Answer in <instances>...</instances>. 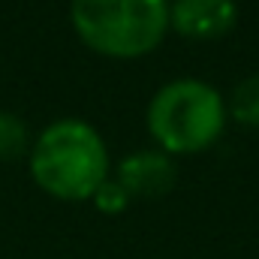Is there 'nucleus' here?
<instances>
[{
	"label": "nucleus",
	"instance_id": "obj_4",
	"mask_svg": "<svg viewBox=\"0 0 259 259\" xmlns=\"http://www.w3.org/2000/svg\"><path fill=\"white\" fill-rule=\"evenodd\" d=\"M238 24L235 0H175L169 3V27L187 39H220Z\"/></svg>",
	"mask_w": 259,
	"mask_h": 259
},
{
	"label": "nucleus",
	"instance_id": "obj_2",
	"mask_svg": "<svg viewBox=\"0 0 259 259\" xmlns=\"http://www.w3.org/2000/svg\"><path fill=\"white\" fill-rule=\"evenodd\" d=\"M78 39L106 58H142L169 30V0H69Z\"/></svg>",
	"mask_w": 259,
	"mask_h": 259
},
{
	"label": "nucleus",
	"instance_id": "obj_6",
	"mask_svg": "<svg viewBox=\"0 0 259 259\" xmlns=\"http://www.w3.org/2000/svg\"><path fill=\"white\" fill-rule=\"evenodd\" d=\"M229 115L244 127H259V75H247L244 81L235 84Z\"/></svg>",
	"mask_w": 259,
	"mask_h": 259
},
{
	"label": "nucleus",
	"instance_id": "obj_8",
	"mask_svg": "<svg viewBox=\"0 0 259 259\" xmlns=\"http://www.w3.org/2000/svg\"><path fill=\"white\" fill-rule=\"evenodd\" d=\"M94 202H97V208L100 211H106V214H118V211H124L127 208V202H130V193L118 184V181H103L100 184V190L91 196Z\"/></svg>",
	"mask_w": 259,
	"mask_h": 259
},
{
	"label": "nucleus",
	"instance_id": "obj_5",
	"mask_svg": "<svg viewBox=\"0 0 259 259\" xmlns=\"http://www.w3.org/2000/svg\"><path fill=\"white\" fill-rule=\"evenodd\" d=\"M118 184L130 196L154 199L172 190L175 184V163L163 151H136L118 166Z\"/></svg>",
	"mask_w": 259,
	"mask_h": 259
},
{
	"label": "nucleus",
	"instance_id": "obj_3",
	"mask_svg": "<svg viewBox=\"0 0 259 259\" xmlns=\"http://www.w3.org/2000/svg\"><path fill=\"white\" fill-rule=\"evenodd\" d=\"M223 124V97L199 78H175L163 84L148 106V130L163 148V154L205 151L217 142Z\"/></svg>",
	"mask_w": 259,
	"mask_h": 259
},
{
	"label": "nucleus",
	"instance_id": "obj_1",
	"mask_svg": "<svg viewBox=\"0 0 259 259\" xmlns=\"http://www.w3.org/2000/svg\"><path fill=\"white\" fill-rule=\"evenodd\" d=\"M30 175L46 193L81 202L109 181V151L88 121L64 118L39 133L30 151Z\"/></svg>",
	"mask_w": 259,
	"mask_h": 259
},
{
	"label": "nucleus",
	"instance_id": "obj_7",
	"mask_svg": "<svg viewBox=\"0 0 259 259\" xmlns=\"http://www.w3.org/2000/svg\"><path fill=\"white\" fill-rule=\"evenodd\" d=\"M21 154H27V124L12 112H0V160H18Z\"/></svg>",
	"mask_w": 259,
	"mask_h": 259
}]
</instances>
